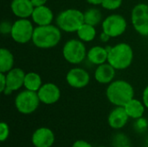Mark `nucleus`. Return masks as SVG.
Listing matches in <instances>:
<instances>
[{
	"mask_svg": "<svg viewBox=\"0 0 148 147\" xmlns=\"http://www.w3.org/2000/svg\"><path fill=\"white\" fill-rule=\"evenodd\" d=\"M106 95L109 102L115 107H124L129 101L134 99V90L129 82L118 80L108 85Z\"/></svg>",
	"mask_w": 148,
	"mask_h": 147,
	"instance_id": "f257e3e1",
	"label": "nucleus"
},
{
	"mask_svg": "<svg viewBox=\"0 0 148 147\" xmlns=\"http://www.w3.org/2000/svg\"><path fill=\"white\" fill-rule=\"evenodd\" d=\"M62 37L61 29L52 24L37 26L34 29L32 42L40 49H50L56 46Z\"/></svg>",
	"mask_w": 148,
	"mask_h": 147,
	"instance_id": "f03ea898",
	"label": "nucleus"
},
{
	"mask_svg": "<svg viewBox=\"0 0 148 147\" xmlns=\"http://www.w3.org/2000/svg\"><path fill=\"white\" fill-rule=\"evenodd\" d=\"M108 55V62L117 70L127 68L133 62L134 51L127 43H118L114 47L107 48Z\"/></svg>",
	"mask_w": 148,
	"mask_h": 147,
	"instance_id": "7ed1b4c3",
	"label": "nucleus"
},
{
	"mask_svg": "<svg viewBox=\"0 0 148 147\" xmlns=\"http://www.w3.org/2000/svg\"><path fill=\"white\" fill-rule=\"evenodd\" d=\"M84 23V13L76 9H68L62 11L56 17L57 27L65 32H76Z\"/></svg>",
	"mask_w": 148,
	"mask_h": 147,
	"instance_id": "20e7f679",
	"label": "nucleus"
},
{
	"mask_svg": "<svg viewBox=\"0 0 148 147\" xmlns=\"http://www.w3.org/2000/svg\"><path fill=\"white\" fill-rule=\"evenodd\" d=\"M40 99L37 92L25 89L20 92L15 99V106L16 110L23 114L33 113L39 107Z\"/></svg>",
	"mask_w": 148,
	"mask_h": 147,
	"instance_id": "39448f33",
	"label": "nucleus"
},
{
	"mask_svg": "<svg viewBox=\"0 0 148 147\" xmlns=\"http://www.w3.org/2000/svg\"><path fill=\"white\" fill-rule=\"evenodd\" d=\"M62 55L68 62L71 64H79L87 56L86 47L82 41L71 39L64 44Z\"/></svg>",
	"mask_w": 148,
	"mask_h": 147,
	"instance_id": "423d86ee",
	"label": "nucleus"
},
{
	"mask_svg": "<svg viewBox=\"0 0 148 147\" xmlns=\"http://www.w3.org/2000/svg\"><path fill=\"white\" fill-rule=\"evenodd\" d=\"M34 29L29 20L27 18H20L13 23L10 36L16 42L24 44L32 40Z\"/></svg>",
	"mask_w": 148,
	"mask_h": 147,
	"instance_id": "0eeeda50",
	"label": "nucleus"
},
{
	"mask_svg": "<svg viewBox=\"0 0 148 147\" xmlns=\"http://www.w3.org/2000/svg\"><path fill=\"white\" fill-rule=\"evenodd\" d=\"M131 20L134 29L140 35L148 36V4L135 5L132 10Z\"/></svg>",
	"mask_w": 148,
	"mask_h": 147,
	"instance_id": "6e6552de",
	"label": "nucleus"
},
{
	"mask_svg": "<svg viewBox=\"0 0 148 147\" xmlns=\"http://www.w3.org/2000/svg\"><path fill=\"white\" fill-rule=\"evenodd\" d=\"M127 29V21L124 16L119 14H113L105 18L102 22V29L110 38L121 36Z\"/></svg>",
	"mask_w": 148,
	"mask_h": 147,
	"instance_id": "1a4fd4ad",
	"label": "nucleus"
},
{
	"mask_svg": "<svg viewBox=\"0 0 148 147\" xmlns=\"http://www.w3.org/2000/svg\"><path fill=\"white\" fill-rule=\"evenodd\" d=\"M25 75L23 70L19 68H13L6 73V88L3 94L9 95L12 92L20 89L23 86Z\"/></svg>",
	"mask_w": 148,
	"mask_h": 147,
	"instance_id": "9d476101",
	"label": "nucleus"
},
{
	"mask_svg": "<svg viewBox=\"0 0 148 147\" xmlns=\"http://www.w3.org/2000/svg\"><path fill=\"white\" fill-rule=\"evenodd\" d=\"M66 81L68 84L74 88H83L88 85L90 75L85 69L75 68L67 73Z\"/></svg>",
	"mask_w": 148,
	"mask_h": 147,
	"instance_id": "9b49d317",
	"label": "nucleus"
},
{
	"mask_svg": "<svg viewBox=\"0 0 148 147\" xmlns=\"http://www.w3.org/2000/svg\"><path fill=\"white\" fill-rule=\"evenodd\" d=\"M55 140V133L49 127L37 128L31 136V143L35 147H51Z\"/></svg>",
	"mask_w": 148,
	"mask_h": 147,
	"instance_id": "f8f14e48",
	"label": "nucleus"
},
{
	"mask_svg": "<svg viewBox=\"0 0 148 147\" xmlns=\"http://www.w3.org/2000/svg\"><path fill=\"white\" fill-rule=\"evenodd\" d=\"M40 101L45 105H52L56 103L61 97L60 88L54 83L49 82L42 84L37 91Z\"/></svg>",
	"mask_w": 148,
	"mask_h": 147,
	"instance_id": "ddd939ff",
	"label": "nucleus"
},
{
	"mask_svg": "<svg viewBox=\"0 0 148 147\" xmlns=\"http://www.w3.org/2000/svg\"><path fill=\"white\" fill-rule=\"evenodd\" d=\"M128 119L129 116L124 107H116L110 112L108 117V123L113 129H121L127 125Z\"/></svg>",
	"mask_w": 148,
	"mask_h": 147,
	"instance_id": "4468645a",
	"label": "nucleus"
},
{
	"mask_svg": "<svg viewBox=\"0 0 148 147\" xmlns=\"http://www.w3.org/2000/svg\"><path fill=\"white\" fill-rule=\"evenodd\" d=\"M10 9L16 16L19 18H28L31 16L35 7L31 0H12Z\"/></svg>",
	"mask_w": 148,
	"mask_h": 147,
	"instance_id": "2eb2a0df",
	"label": "nucleus"
},
{
	"mask_svg": "<svg viewBox=\"0 0 148 147\" xmlns=\"http://www.w3.org/2000/svg\"><path fill=\"white\" fill-rule=\"evenodd\" d=\"M31 17L36 24H37L38 26H43L51 24L54 15L52 10L49 7L42 5L39 7H35Z\"/></svg>",
	"mask_w": 148,
	"mask_h": 147,
	"instance_id": "dca6fc26",
	"label": "nucleus"
},
{
	"mask_svg": "<svg viewBox=\"0 0 148 147\" xmlns=\"http://www.w3.org/2000/svg\"><path fill=\"white\" fill-rule=\"evenodd\" d=\"M115 68L108 62L101 64L95 72V79L101 84L111 83L115 75Z\"/></svg>",
	"mask_w": 148,
	"mask_h": 147,
	"instance_id": "f3484780",
	"label": "nucleus"
},
{
	"mask_svg": "<svg viewBox=\"0 0 148 147\" xmlns=\"http://www.w3.org/2000/svg\"><path fill=\"white\" fill-rule=\"evenodd\" d=\"M108 52L107 48L101 46H95L91 48L87 53V57L88 61L95 65H101L108 62Z\"/></svg>",
	"mask_w": 148,
	"mask_h": 147,
	"instance_id": "a211bd4d",
	"label": "nucleus"
},
{
	"mask_svg": "<svg viewBox=\"0 0 148 147\" xmlns=\"http://www.w3.org/2000/svg\"><path fill=\"white\" fill-rule=\"evenodd\" d=\"M124 108L129 118L138 120L143 117L146 107L143 102L134 98L124 106Z\"/></svg>",
	"mask_w": 148,
	"mask_h": 147,
	"instance_id": "6ab92c4d",
	"label": "nucleus"
},
{
	"mask_svg": "<svg viewBox=\"0 0 148 147\" xmlns=\"http://www.w3.org/2000/svg\"><path fill=\"white\" fill-rule=\"evenodd\" d=\"M13 65L14 56L12 53L9 49L2 48L0 49V73H8L13 68Z\"/></svg>",
	"mask_w": 148,
	"mask_h": 147,
	"instance_id": "aec40b11",
	"label": "nucleus"
},
{
	"mask_svg": "<svg viewBox=\"0 0 148 147\" xmlns=\"http://www.w3.org/2000/svg\"><path fill=\"white\" fill-rule=\"evenodd\" d=\"M23 86L28 90L37 92L42 86V78L38 74L35 72H29L25 75Z\"/></svg>",
	"mask_w": 148,
	"mask_h": 147,
	"instance_id": "412c9836",
	"label": "nucleus"
},
{
	"mask_svg": "<svg viewBox=\"0 0 148 147\" xmlns=\"http://www.w3.org/2000/svg\"><path fill=\"white\" fill-rule=\"evenodd\" d=\"M78 37L82 42H91L96 36V29L95 26L84 23L76 31Z\"/></svg>",
	"mask_w": 148,
	"mask_h": 147,
	"instance_id": "4be33fe9",
	"label": "nucleus"
},
{
	"mask_svg": "<svg viewBox=\"0 0 148 147\" xmlns=\"http://www.w3.org/2000/svg\"><path fill=\"white\" fill-rule=\"evenodd\" d=\"M101 18H102L101 12L100 11V10L95 8L88 9L84 13V23L93 26L98 25L101 22Z\"/></svg>",
	"mask_w": 148,
	"mask_h": 147,
	"instance_id": "5701e85b",
	"label": "nucleus"
},
{
	"mask_svg": "<svg viewBox=\"0 0 148 147\" xmlns=\"http://www.w3.org/2000/svg\"><path fill=\"white\" fill-rule=\"evenodd\" d=\"M122 0H103L101 6L108 10H114L121 7Z\"/></svg>",
	"mask_w": 148,
	"mask_h": 147,
	"instance_id": "b1692460",
	"label": "nucleus"
},
{
	"mask_svg": "<svg viewBox=\"0 0 148 147\" xmlns=\"http://www.w3.org/2000/svg\"><path fill=\"white\" fill-rule=\"evenodd\" d=\"M10 135V127L7 123L1 122L0 123V141H5Z\"/></svg>",
	"mask_w": 148,
	"mask_h": 147,
	"instance_id": "393cba45",
	"label": "nucleus"
},
{
	"mask_svg": "<svg viewBox=\"0 0 148 147\" xmlns=\"http://www.w3.org/2000/svg\"><path fill=\"white\" fill-rule=\"evenodd\" d=\"M126 145H129L128 139L124 134H117L114 140V147H122Z\"/></svg>",
	"mask_w": 148,
	"mask_h": 147,
	"instance_id": "a878e982",
	"label": "nucleus"
},
{
	"mask_svg": "<svg viewBox=\"0 0 148 147\" xmlns=\"http://www.w3.org/2000/svg\"><path fill=\"white\" fill-rule=\"evenodd\" d=\"M12 25L10 22L8 21H3L1 23V25H0V32L3 34V35H5V34H10L11 32V29H12Z\"/></svg>",
	"mask_w": 148,
	"mask_h": 147,
	"instance_id": "bb28decb",
	"label": "nucleus"
},
{
	"mask_svg": "<svg viewBox=\"0 0 148 147\" xmlns=\"http://www.w3.org/2000/svg\"><path fill=\"white\" fill-rule=\"evenodd\" d=\"M135 126H136V129H138V130H145V129H147V120H145L143 117L138 119L136 123H135Z\"/></svg>",
	"mask_w": 148,
	"mask_h": 147,
	"instance_id": "cd10ccee",
	"label": "nucleus"
},
{
	"mask_svg": "<svg viewBox=\"0 0 148 147\" xmlns=\"http://www.w3.org/2000/svg\"><path fill=\"white\" fill-rule=\"evenodd\" d=\"M71 147H93V146L86 140L80 139V140L75 141Z\"/></svg>",
	"mask_w": 148,
	"mask_h": 147,
	"instance_id": "c85d7f7f",
	"label": "nucleus"
},
{
	"mask_svg": "<svg viewBox=\"0 0 148 147\" xmlns=\"http://www.w3.org/2000/svg\"><path fill=\"white\" fill-rule=\"evenodd\" d=\"M0 81H1V86H0V92L3 93L6 88V74L0 73Z\"/></svg>",
	"mask_w": 148,
	"mask_h": 147,
	"instance_id": "c756f323",
	"label": "nucleus"
},
{
	"mask_svg": "<svg viewBox=\"0 0 148 147\" xmlns=\"http://www.w3.org/2000/svg\"><path fill=\"white\" fill-rule=\"evenodd\" d=\"M142 102L144 103L146 108L148 109V86L146 87V88L143 91V94H142Z\"/></svg>",
	"mask_w": 148,
	"mask_h": 147,
	"instance_id": "7c9ffc66",
	"label": "nucleus"
},
{
	"mask_svg": "<svg viewBox=\"0 0 148 147\" xmlns=\"http://www.w3.org/2000/svg\"><path fill=\"white\" fill-rule=\"evenodd\" d=\"M47 1L48 0H31V3H33L34 7H39V6L45 5Z\"/></svg>",
	"mask_w": 148,
	"mask_h": 147,
	"instance_id": "2f4dec72",
	"label": "nucleus"
},
{
	"mask_svg": "<svg viewBox=\"0 0 148 147\" xmlns=\"http://www.w3.org/2000/svg\"><path fill=\"white\" fill-rule=\"evenodd\" d=\"M88 3L90 4H93V5H99V4H101L102 1L103 0H86Z\"/></svg>",
	"mask_w": 148,
	"mask_h": 147,
	"instance_id": "473e14b6",
	"label": "nucleus"
},
{
	"mask_svg": "<svg viewBox=\"0 0 148 147\" xmlns=\"http://www.w3.org/2000/svg\"><path fill=\"white\" fill-rule=\"evenodd\" d=\"M110 37L107 35V34H105L104 32H102V34L101 35V41H103V42H107V41H108V39H109Z\"/></svg>",
	"mask_w": 148,
	"mask_h": 147,
	"instance_id": "72a5a7b5",
	"label": "nucleus"
},
{
	"mask_svg": "<svg viewBox=\"0 0 148 147\" xmlns=\"http://www.w3.org/2000/svg\"><path fill=\"white\" fill-rule=\"evenodd\" d=\"M122 147H132L130 145H126V146H122Z\"/></svg>",
	"mask_w": 148,
	"mask_h": 147,
	"instance_id": "f704fd0d",
	"label": "nucleus"
},
{
	"mask_svg": "<svg viewBox=\"0 0 148 147\" xmlns=\"http://www.w3.org/2000/svg\"><path fill=\"white\" fill-rule=\"evenodd\" d=\"M98 147H107V146H98Z\"/></svg>",
	"mask_w": 148,
	"mask_h": 147,
	"instance_id": "c9c22d12",
	"label": "nucleus"
},
{
	"mask_svg": "<svg viewBox=\"0 0 148 147\" xmlns=\"http://www.w3.org/2000/svg\"><path fill=\"white\" fill-rule=\"evenodd\" d=\"M144 147H148V146H144Z\"/></svg>",
	"mask_w": 148,
	"mask_h": 147,
	"instance_id": "e433bc0d",
	"label": "nucleus"
}]
</instances>
